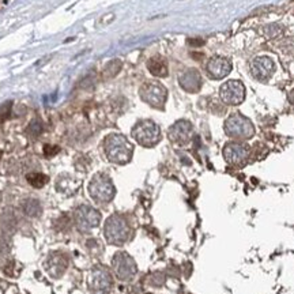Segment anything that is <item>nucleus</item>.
Returning a JSON list of instances; mask_svg holds the SVG:
<instances>
[{
    "label": "nucleus",
    "mask_w": 294,
    "mask_h": 294,
    "mask_svg": "<svg viewBox=\"0 0 294 294\" xmlns=\"http://www.w3.org/2000/svg\"><path fill=\"white\" fill-rule=\"evenodd\" d=\"M104 151H105V155L111 162L124 165V163L130 162L131 158H132L134 146L124 135L111 134L105 138Z\"/></svg>",
    "instance_id": "obj_1"
},
{
    "label": "nucleus",
    "mask_w": 294,
    "mask_h": 294,
    "mask_svg": "<svg viewBox=\"0 0 294 294\" xmlns=\"http://www.w3.org/2000/svg\"><path fill=\"white\" fill-rule=\"evenodd\" d=\"M104 236L107 241L113 245H123L128 241L131 236V228L122 215H112L109 217L104 226Z\"/></svg>",
    "instance_id": "obj_2"
},
{
    "label": "nucleus",
    "mask_w": 294,
    "mask_h": 294,
    "mask_svg": "<svg viewBox=\"0 0 294 294\" xmlns=\"http://www.w3.org/2000/svg\"><path fill=\"white\" fill-rule=\"evenodd\" d=\"M89 193L95 203H109L116 195V188L113 185L111 177L107 174L98 173L89 184Z\"/></svg>",
    "instance_id": "obj_3"
},
{
    "label": "nucleus",
    "mask_w": 294,
    "mask_h": 294,
    "mask_svg": "<svg viewBox=\"0 0 294 294\" xmlns=\"http://www.w3.org/2000/svg\"><path fill=\"white\" fill-rule=\"evenodd\" d=\"M226 135L238 140H247L255 135V126L252 122L243 115H232L225 122Z\"/></svg>",
    "instance_id": "obj_4"
},
{
    "label": "nucleus",
    "mask_w": 294,
    "mask_h": 294,
    "mask_svg": "<svg viewBox=\"0 0 294 294\" xmlns=\"http://www.w3.org/2000/svg\"><path fill=\"white\" fill-rule=\"evenodd\" d=\"M132 138L145 147H153L161 140V128L151 120H140L132 128Z\"/></svg>",
    "instance_id": "obj_5"
},
{
    "label": "nucleus",
    "mask_w": 294,
    "mask_h": 294,
    "mask_svg": "<svg viewBox=\"0 0 294 294\" xmlns=\"http://www.w3.org/2000/svg\"><path fill=\"white\" fill-rule=\"evenodd\" d=\"M74 221L80 232H91L101 222V213L91 206L82 205L75 210Z\"/></svg>",
    "instance_id": "obj_6"
},
{
    "label": "nucleus",
    "mask_w": 294,
    "mask_h": 294,
    "mask_svg": "<svg viewBox=\"0 0 294 294\" xmlns=\"http://www.w3.org/2000/svg\"><path fill=\"white\" fill-rule=\"evenodd\" d=\"M140 98L153 108H163L168 97V90L158 82H147L140 87Z\"/></svg>",
    "instance_id": "obj_7"
},
{
    "label": "nucleus",
    "mask_w": 294,
    "mask_h": 294,
    "mask_svg": "<svg viewBox=\"0 0 294 294\" xmlns=\"http://www.w3.org/2000/svg\"><path fill=\"white\" fill-rule=\"evenodd\" d=\"M112 266L115 274L120 280H131L136 274V263L126 252H117L113 256Z\"/></svg>",
    "instance_id": "obj_8"
},
{
    "label": "nucleus",
    "mask_w": 294,
    "mask_h": 294,
    "mask_svg": "<svg viewBox=\"0 0 294 294\" xmlns=\"http://www.w3.org/2000/svg\"><path fill=\"white\" fill-rule=\"evenodd\" d=\"M220 97L228 105H240L245 100V86L241 80H228L221 86Z\"/></svg>",
    "instance_id": "obj_9"
},
{
    "label": "nucleus",
    "mask_w": 294,
    "mask_h": 294,
    "mask_svg": "<svg viewBox=\"0 0 294 294\" xmlns=\"http://www.w3.org/2000/svg\"><path fill=\"white\" fill-rule=\"evenodd\" d=\"M249 72L259 82H267L275 72V63L270 56L253 57L249 64Z\"/></svg>",
    "instance_id": "obj_10"
},
{
    "label": "nucleus",
    "mask_w": 294,
    "mask_h": 294,
    "mask_svg": "<svg viewBox=\"0 0 294 294\" xmlns=\"http://www.w3.org/2000/svg\"><path fill=\"white\" fill-rule=\"evenodd\" d=\"M251 155V149L249 146L240 142H229L228 145L224 147V157L226 162L234 166H240L247 162Z\"/></svg>",
    "instance_id": "obj_11"
},
{
    "label": "nucleus",
    "mask_w": 294,
    "mask_h": 294,
    "mask_svg": "<svg viewBox=\"0 0 294 294\" xmlns=\"http://www.w3.org/2000/svg\"><path fill=\"white\" fill-rule=\"evenodd\" d=\"M89 285L94 294H108L112 287V275L105 267H95L90 274Z\"/></svg>",
    "instance_id": "obj_12"
},
{
    "label": "nucleus",
    "mask_w": 294,
    "mask_h": 294,
    "mask_svg": "<svg viewBox=\"0 0 294 294\" xmlns=\"http://www.w3.org/2000/svg\"><path fill=\"white\" fill-rule=\"evenodd\" d=\"M232 61L225 56H213L206 64V72L211 79L220 80L232 72Z\"/></svg>",
    "instance_id": "obj_13"
},
{
    "label": "nucleus",
    "mask_w": 294,
    "mask_h": 294,
    "mask_svg": "<svg viewBox=\"0 0 294 294\" xmlns=\"http://www.w3.org/2000/svg\"><path fill=\"white\" fill-rule=\"evenodd\" d=\"M168 135L173 143L184 146L191 142L193 136V127L187 120H178L169 128Z\"/></svg>",
    "instance_id": "obj_14"
},
{
    "label": "nucleus",
    "mask_w": 294,
    "mask_h": 294,
    "mask_svg": "<svg viewBox=\"0 0 294 294\" xmlns=\"http://www.w3.org/2000/svg\"><path fill=\"white\" fill-rule=\"evenodd\" d=\"M178 82L182 89L188 91V93H196L199 91L203 84V79H202L201 72L195 68H188L181 75L178 76Z\"/></svg>",
    "instance_id": "obj_15"
},
{
    "label": "nucleus",
    "mask_w": 294,
    "mask_h": 294,
    "mask_svg": "<svg viewBox=\"0 0 294 294\" xmlns=\"http://www.w3.org/2000/svg\"><path fill=\"white\" fill-rule=\"evenodd\" d=\"M67 266H68V260L61 253H53L45 263V268H47L48 274L53 278H60L67 270Z\"/></svg>",
    "instance_id": "obj_16"
},
{
    "label": "nucleus",
    "mask_w": 294,
    "mask_h": 294,
    "mask_svg": "<svg viewBox=\"0 0 294 294\" xmlns=\"http://www.w3.org/2000/svg\"><path fill=\"white\" fill-rule=\"evenodd\" d=\"M147 68L154 76H166L168 75V64L162 57L159 56L151 57L147 61Z\"/></svg>",
    "instance_id": "obj_17"
},
{
    "label": "nucleus",
    "mask_w": 294,
    "mask_h": 294,
    "mask_svg": "<svg viewBox=\"0 0 294 294\" xmlns=\"http://www.w3.org/2000/svg\"><path fill=\"white\" fill-rule=\"evenodd\" d=\"M263 32V36L267 38V40H275L283 33V28L280 26L279 24H270L266 25L264 28L261 29Z\"/></svg>",
    "instance_id": "obj_18"
},
{
    "label": "nucleus",
    "mask_w": 294,
    "mask_h": 294,
    "mask_svg": "<svg viewBox=\"0 0 294 294\" xmlns=\"http://www.w3.org/2000/svg\"><path fill=\"white\" fill-rule=\"evenodd\" d=\"M22 207H24L25 214L29 217H38L41 214V205L36 199H28L26 202H24Z\"/></svg>",
    "instance_id": "obj_19"
},
{
    "label": "nucleus",
    "mask_w": 294,
    "mask_h": 294,
    "mask_svg": "<svg viewBox=\"0 0 294 294\" xmlns=\"http://www.w3.org/2000/svg\"><path fill=\"white\" fill-rule=\"evenodd\" d=\"M26 178H28L29 184L34 188H42L49 181V178L45 174H42V173H29Z\"/></svg>",
    "instance_id": "obj_20"
},
{
    "label": "nucleus",
    "mask_w": 294,
    "mask_h": 294,
    "mask_svg": "<svg viewBox=\"0 0 294 294\" xmlns=\"http://www.w3.org/2000/svg\"><path fill=\"white\" fill-rule=\"evenodd\" d=\"M42 131V126L41 123L38 122V120H33L28 127V134L30 136H38L41 134Z\"/></svg>",
    "instance_id": "obj_21"
},
{
    "label": "nucleus",
    "mask_w": 294,
    "mask_h": 294,
    "mask_svg": "<svg viewBox=\"0 0 294 294\" xmlns=\"http://www.w3.org/2000/svg\"><path fill=\"white\" fill-rule=\"evenodd\" d=\"M10 109H11V103H6L0 105V119H6L10 115Z\"/></svg>",
    "instance_id": "obj_22"
},
{
    "label": "nucleus",
    "mask_w": 294,
    "mask_h": 294,
    "mask_svg": "<svg viewBox=\"0 0 294 294\" xmlns=\"http://www.w3.org/2000/svg\"><path fill=\"white\" fill-rule=\"evenodd\" d=\"M59 147L57 146H49L47 145L45 147H44V153L48 155V157H51V155H55L56 153H59Z\"/></svg>",
    "instance_id": "obj_23"
},
{
    "label": "nucleus",
    "mask_w": 294,
    "mask_h": 294,
    "mask_svg": "<svg viewBox=\"0 0 294 294\" xmlns=\"http://www.w3.org/2000/svg\"><path fill=\"white\" fill-rule=\"evenodd\" d=\"M287 98H289L290 103H291L294 105V90H291V91H290V93H289V97H287Z\"/></svg>",
    "instance_id": "obj_24"
},
{
    "label": "nucleus",
    "mask_w": 294,
    "mask_h": 294,
    "mask_svg": "<svg viewBox=\"0 0 294 294\" xmlns=\"http://www.w3.org/2000/svg\"><path fill=\"white\" fill-rule=\"evenodd\" d=\"M0 158H2V150H0Z\"/></svg>",
    "instance_id": "obj_25"
}]
</instances>
